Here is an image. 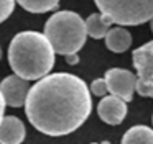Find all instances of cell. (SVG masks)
<instances>
[{"mask_svg":"<svg viewBox=\"0 0 153 144\" xmlns=\"http://www.w3.org/2000/svg\"><path fill=\"white\" fill-rule=\"evenodd\" d=\"M97 115L104 123L117 126L127 116V101L115 95L104 97L97 105Z\"/></svg>","mask_w":153,"mask_h":144,"instance_id":"cell-8","label":"cell"},{"mask_svg":"<svg viewBox=\"0 0 153 144\" xmlns=\"http://www.w3.org/2000/svg\"><path fill=\"white\" fill-rule=\"evenodd\" d=\"M17 3L30 13H45L56 8L59 0H17Z\"/></svg>","mask_w":153,"mask_h":144,"instance_id":"cell-13","label":"cell"},{"mask_svg":"<svg viewBox=\"0 0 153 144\" xmlns=\"http://www.w3.org/2000/svg\"><path fill=\"white\" fill-rule=\"evenodd\" d=\"M150 28H152V31H153V18L150 20Z\"/></svg>","mask_w":153,"mask_h":144,"instance_id":"cell-18","label":"cell"},{"mask_svg":"<svg viewBox=\"0 0 153 144\" xmlns=\"http://www.w3.org/2000/svg\"><path fill=\"white\" fill-rule=\"evenodd\" d=\"M30 84L27 79L20 77V75H8L0 82V92L5 98V103L8 107L18 108L22 105L27 103V97L30 92Z\"/></svg>","mask_w":153,"mask_h":144,"instance_id":"cell-7","label":"cell"},{"mask_svg":"<svg viewBox=\"0 0 153 144\" xmlns=\"http://www.w3.org/2000/svg\"><path fill=\"white\" fill-rule=\"evenodd\" d=\"M120 144H153V129L148 126H132L122 136Z\"/></svg>","mask_w":153,"mask_h":144,"instance_id":"cell-12","label":"cell"},{"mask_svg":"<svg viewBox=\"0 0 153 144\" xmlns=\"http://www.w3.org/2000/svg\"><path fill=\"white\" fill-rule=\"evenodd\" d=\"M25 124L20 118L8 115L0 121V144H22L25 139Z\"/></svg>","mask_w":153,"mask_h":144,"instance_id":"cell-9","label":"cell"},{"mask_svg":"<svg viewBox=\"0 0 153 144\" xmlns=\"http://www.w3.org/2000/svg\"><path fill=\"white\" fill-rule=\"evenodd\" d=\"M27 118L40 133L64 136L89 118L92 111L91 88L68 72L45 75L30 88L25 103Z\"/></svg>","mask_w":153,"mask_h":144,"instance_id":"cell-1","label":"cell"},{"mask_svg":"<svg viewBox=\"0 0 153 144\" xmlns=\"http://www.w3.org/2000/svg\"><path fill=\"white\" fill-rule=\"evenodd\" d=\"M5 98L4 95H2V92H0V121H2V118H4V110H5Z\"/></svg>","mask_w":153,"mask_h":144,"instance_id":"cell-16","label":"cell"},{"mask_svg":"<svg viewBox=\"0 0 153 144\" xmlns=\"http://www.w3.org/2000/svg\"><path fill=\"white\" fill-rule=\"evenodd\" d=\"M105 82L109 87V93L122 98L125 101H132L133 93L137 92V75L125 69H109L105 72Z\"/></svg>","mask_w":153,"mask_h":144,"instance_id":"cell-6","label":"cell"},{"mask_svg":"<svg viewBox=\"0 0 153 144\" xmlns=\"http://www.w3.org/2000/svg\"><path fill=\"white\" fill-rule=\"evenodd\" d=\"M110 25H112L110 18H107L104 13H92L86 20V31L91 38L100 39L105 38V35L110 29Z\"/></svg>","mask_w":153,"mask_h":144,"instance_id":"cell-11","label":"cell"},{"mask_svg":"<svg viewBox=\"0 0 153 144\" xmlns=\"http://www.w3.org/2000/svg\"><path fill=\"white\" fill-rule=\"evenodd\" d=\"M152 121H153V116H152Z\"/></svg>","mask_w":153,"mask_h":144,"instance_id":"cell-20","label":"cell"},{"mask_svg":"<svg viewBox=\"0 0 153 144\" xmlns=\"http://www.w3.org/2000/svg\"><path fill=\"white\" fill-rule=\"evenodd\" d=\"M105 46L112 52H125L127 49L132 46V35L122 26H115V28L109 29L105 35Z\"/></svg>","mask_w":153,"mask_h":144,"instance_id":"cell-10","label":"cell"},{"mask_svg":"<svg viewBox=\"0 0 153 144\" xmlns=\"http://www.w3.org/2000/svg\"><path fill=\"white\" fill-rule=\"evenodd\" d=\"M91 92L97 97H104L105 93H109V87H107L105 79H96L91 84Z\"/></svg>","mask_w":153,"mask_h":144,"instance_id":"cell-15","label":"cell"},{"mask_svg":"<svg viewBox=\"0 0 153 144\" xmlns=\"http://www.w3.org/2000/svg\"><path fill=\"white\" fill-rule=\"evenodd\" d=\"M132 61L137 71V92L142 97H153V41L137 48Z\"/></svg>","mask_w":153,"mask_h":144,"instance_id":"cell-5","label":"cell"},{"mask_svg":"<svg viewBox=\"0 0 153 144\" xmlns=\"http://www.w3.org/2000/svg\"><path fill=\"white\" fill-rule=\"evenodd\" d=\"M45 36L51 43L54 52L63 56L76 54L87 38L86 21L69 10L53 13L45 23Z\"/></svg>","mask_w":153,"mask_h":144,"instance_id":"cell-3","label":"cell"},{"mask_svg":"<svg viewBox=\"0 0 153 144\" xmlns=\"http://www.w3.org/2000/svg\"><path fill=\"white\" fill-rule=\"evenodd\" d=\"M100 13L120 26H135L153 18V0H94Z\"/></svg>","mask_w":153,"mask_h":144,"instance_id":"cell-4","label":"cell"},{"mask_svg":"<svg viewBox=\"0 0 153 144\" xmlns=\"http://www.w3.org/2000/svg\"><path fill=\"white\" fill-rule=\"evenodd\" d=\"M66 57H68L69 62H77V56L76 54H69V56H66Z\"/></svg>","mask_w":153,"mask_h":144,"instance_id":"cell-17","label":"cell"},{"mask_svg":"<svg viewBox=\"0 0 153 144\" xmlns=\"http://www.w3.org/2000/svg\"><path fill=\"white\" fill-rule=\"evenodd\" d=\"M54 49L45 33L22 31L8 46V62L13 72L27 80L43 79L54 65Z\"/></svg>","mask_w":153,"mask_h":144,"instance_id":"cell-2","label":"cell"},{"mask_svg":"<svg viewBox=\"0 0 153 144\" xmlns=\"http://www.w3.org/2000/svg\"><path fill=\"white\" fill-rule=\"evenodd\" d=\"M0 59H2V49H0Z\"/></svg>","mask_w":153,"mask_h":144,"instance_id":"cell-19","label":"cell"},{"mask_svg":"<svg viewBox=\"0 0 153 144\" xmlns=\"http://www.w3.org/2000/svg\"><path fill=\"white\" fill-rule=\"evenodd\" d=\"M15 2H17V0H0V23L5 21V20L13 13Z\"/></svg>","mask_w":153,"mask_h":144,"instance_id":"cell-14","label":"cell"}]
</instances>
